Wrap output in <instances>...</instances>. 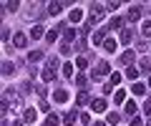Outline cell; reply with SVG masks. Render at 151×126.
I'll list each match as a JSON object with an SVG mask.
<instances>
[{"label":"cell","instance_id":"obj_1","mask_svg":"<svg viewBox=\"0 0 151 126\" xmlns=\"http://www.w3.org/2000/svg\"><path fill=\"white\" fill-rule=\"evenodd\" d=\"M3 104H5L8 111H13V114H18V111L23 109L20 96L15 93V88H3ZM23 111H25V109H23Z\"/></svg>","mask_w":151,"mask_h":126},{"label":"cell","instance_id":"obj_2","mask_svg":"<svg viewBox=\"0 0 151 126\" xmlns=\"http://www.w3.org/2000/svg\"><path fill=\"white\" fill-rule=\"evenodd\" d=\"M108 73H111V66H108L106 60H98V63H96V71L91 73V78L96 81V78H101V76H108Z\"/></svg>","mask_w":151,"mask_h":126},{"label":"cell","instance_id":"obj_3","mask_svg":"<svg viewBox=\"0 0 151 126\" xmlns=\"http://www.w3.org/2000/svg\"><path fill=\"white\" fill-rule=\"evenodd\" d=\"M106 15V5H101V3H91V18L93 20H101V18Z\"/></svg>","mask_w":151,"mask_h":126},{"label":"cell","instance_id":"obj_4","mask_svg":"<svg viewBox=\"0 0 151 126\" xmlns=\"http://www.w3.org/2000/svg\"><path fill=\"white\" fill-rule=\"evenodd\" d=\"M141 15H144V8H141V5H131V10L126 13V20L136 23V20H141Z\"/></svg>","mask_w":151,"mask_h":126},{"label":"cell","instance_id":"obj_5","mask_svg":"<svg viewBox=\"0 0 151 126\" xmlns=\"http://www.w3.org/2000/svg\"><path fill=\"white\" fill-rule=\"evenodd\" d=\"M40 15V5H38V3H30V5H28V10L23 13V18H25V20H33V18H38Z\"/></svg>","mask_w":151,"mask_h":126},{"label":"cell","instance_id":"obj_6","mask_svg":"<svg viewBox=\"0 0 151 126\" xmlns=\"http://www.w3.org/2000/svg\"><path fill=\"white\" fill-rule=\"evenodd\" d=\"M53 101L55 104H65V101H68V91H65V88H55L53 91Z\"/></svg>","mask_w":151,"mask_h":126},{"label":"cell","instance_id":"obj_7","mask_svg":"<svg viewBox=\"0 0 151 126\" xmlns=\"http://www.w3.org/2000/svg\"><path fill=\"white\" fill-rule=\"evenodd\" d=\"M13 45H15V48H25L28 45V35L25 33H15L13 35Z\"/></svg>","mask_w":151,"mask_h":126},{"label":"cell","instance_id":"obj_8","mask_svg":"<svg viewBox=\"0 0 151 126\" xmlns=\"http://www.w3.org/2000/svg\"><path fill=\"white\" fill-rule=\"evenodd\" d=\"M45 35H48V33H45V28H43V25H33V28H30V38H33V40L45 38Z\"/></svg>","mask_w":151,"mask_h":126},{"label":"cell","instance_id":"obj_9","mask_svg":"<svg viewBox=\"0 0 151 126\" xmlns=\"http://www.w3.org/2000/svg\"><path fill=\"white\" fill-rule=\"evenodd\" d=\"M40 78H43L45 83H50V81H55V68H48V66H45L43 71H40Z\"/></svg>","mask_w":151,"mask_h":126},{"label":"cell","instance_id":"obj_10","mask_svg":"<svg viewBox=\"0 0 151 126\" xmlns=\"http://www.w3.org/2000/svg\"><path fill=\"white\" fill-rule=\"evenodd\" d=\"M60 30H65V25H63V23H60L58 28H53V30H48L45 40H48V43H55V38H58V33H60Z\"/></svg>","mask_w":151,"mask_h":126},{"label":"cell","instance_id":"obj_11","mask_svg":"<svg viewBox=\"0 0 151 126\" xmlns=\"http://www.w3.org/2000/svg\"><path fill=\"white\" fill-rule=\"evenodd\" d=\"M91 109L96 111V114H101V111H106V99H93V101H91Z\"/></svg>","mask_w":151,"mask_h":126},{"label":"cell","instance_id":"obj_12","mask_svg":"<svg viewBox=\"0 0 151 126\" xmlns=\"http://www.w3.org/2000/svg\"><path fill=\"white\" fill-rule=\"evenodd\" d=\"M134 58H136V53L134 50H126V53H121V63H124V66H131V63H134Z\"/></svg>","mask_w":151,"mask_h":126},{"label":"cell","instance_id":"obj_13","mask_svg":"<svg viewBox=\"0 0 151 126\" xmlns=\"http://www.w3.org/2000/svg\"><path fill=\"white\" fill-rule=\"evenodd\" d=\"M35 119H38V111H35V109H25V114H23V121H25V124H33Z\"/></svg>","mask_w":151,"mask_h":126},{"label":"cell","instance_id":"obj_14","mask_svg":"<svg viewBox=\"0 0 151 126\" xmlns=\"http://www.w3.org/2000/svg\"><path fill=\"white\" fill-rule=\"evenodd\" d=\"M15 73V63L13 60H3V76H13Z\"/></svg>","mask_w":151,"mask_h":126},{"label":"cell","instance_id":"obj_15","mask_svg":"<svg viewBox=\"0 0 151 126\" xmlns=\"http://www.w3.org/2000/svg\"><path fill=\"white\" fill-rule=\"evenodd\" d=\"M63 5H65V3H48V13H50V15H58V13L60 10H63Z\"/></svg>","mask_w":151,"mask_h":126},{"label":"cell","instance_id":"obj_16","mask_svg":"<svg viewBox=\"0 0 151 126\" xmlns=\"http://www.w3.org/2000/svg\"><path fill=\"white\" fill-rule=\"evenodd\" d=\"M91 40H93L96 45H103V43H106V38H103V30H93V33H91Z\"/></svg>","mask_w":151,"mask_h":126},{"label":"cell","instance_id":"obj_17","mask_svg":"<svg viewBox=\"0 0 151 126\" xmlns=\"http://www.w3.org/2000/svg\"><path fill=\"white\" fill-rule=\"evenodd\" d=\"M121 25H124V20H121L119 15H116V18H111V20H108V30H119Z\"/></svg>","mask_w":151,"mask_h":126},{"label":"cell","instance_id":"obj_18","mask_svg":"<svg viewBox=\"0 0 151 126\" xmlns=\"http://www.w3.org/2000/svg\"><path fill=\"white\" fill-rule=\"evenodd\" d=\"M28 60H30V63H38V60H43V50H30V53H28Z\"/></svg>","mask_w":151,"mask_h":126},{"label":"cell","instance_id":"obj_19","mask_svg":"<svg viewBox=\"0 0 151 126\" xmlns=\"http://www.w3.org/2000/svg\"><path fill=\"white\" fill-rule=\"evenodd\" d=\"M131 93H134V96H144L146 86H144V83H134V86H131Z\"/></svg>","mask_w":151,"mask_h":126},{"label":"cell","instance_id":"obj_20","mask_svg":"<svg viewBox=\"0 0 151 126\" xmlns=\"http://www.w3.org/2000/svg\"><path fill=\"white\" fill-rule=\"evenodd\" d=\"M139 68H141V73H149L151 71V58H141L139 60Z\"/></svg>","mask_w":151,"mask_h":126},{"label":"cell","instance_id":"obj_21","mask_svg":"<svg viewBox=\"0 0 151 126\" xmlns=\"http://www.w3.org/2000/svg\"><path fill=\"white\" fill-rule=\"evenodd\" d=\"M88 101H91V96H88V93L86 91H78V96H76V104H88Z\"/></svg>","mask_w":151,"mask_h":126},{"label":"cell","instance_id":"obj_22","mask_svg":"<svg viewBox=\"0 0 151 126\" xmlns=\"http://www.w3.org/2000/svg\"><path fill=\"white\" fill-rule=\"evenodd\" d=\"M103 50H108V53H116V40H113V38H106V43H103Z\"/></svg>","mask_w":151,"mask_h":126},{"label":"cell","instance_id":"obj_23","mask_svg":"<svg viewBox=\"0 0 151 126\" xmlns=\"http://www.w3.org/2000/svg\"><path fill=\"white\" fill-rule=\"evenodd\" d=\"M141 35H144V38H151V20H144V25H141Z\"/></svg>","mask_w":151,"mask_h":126},{"label":"cell","instance_id":"obj_24","mask_svg":"<svg viewBox=\"0 0 151 126\" xmlns=\"http://www.w3.org/2000/svg\"><path fill=\"white\" fill-rule=\"evenodd\" d=\"M63 124H65V126H73V124H76V111H68V114L63 116Z\"/></svg>","mask_w":151,"mask_h":126},{"label":"cell","instance_id":"obj_25","mask_svg":"<svg viewBox=\"0 0 151 126\" xmlns=\"http://www.w3.org/2000/svg\"><path fill=\"white\" fill-rule=\"evenodd\" d=\"M3 8H5V10H10V13H15L18 8H20V3H18V0H10V3H3Z\"/></svg>","mask_w":151,"mask_h":126},{"label":"cell","instance_id":"obj_26","mask_svg":"<svg viewBox=\"0 0 151 126\" xmlns=\"http://www.w3.org/2000/svg\"><path fill=\"white\" fill-rule=\"evenodd\" d=\"M81 18H83V13L78 10V8H73V10H70V23H81Z\"/></svg>","mask_w":151,"mask_h":126},{"label":"cell","instance_id":"obj_27","mask_svg":"<svg viewBox=\"0 0 151 126\" xmlns=\"http://www.w3.org/2000/svg\"><path fill=\"white\" fill-rule=\"evenodd\" d=\"M121 43H131V40H134V33H131V30H121Z\"/></svg>","mask_w":151,"mask_h":126},{"label":"cell","instance_id":"obj_28","mask_svg":"<svg viewBox=\"0 0 151 126\" xmlns=\"http://www.w3.org/2000/svg\"><path fill=\"white\" fill-rule=\"evenodd\" d=\"M60 124V119L55 114H48V119H45V126H58Z\"/></svg>","mask_w":151,"mask_h":126},{"label":"cell","instance_id":"obj_29","mask_svg":"<svg viewBox=\"0 0 151 126\" xmlns=\"http://www.w3.org/2000/svg\"><path fill=\"white\" fill-rule=\"evenodd\" d=\"M30 91H35V88H33V83H30V81H23V86H20V93L25 96V93H30Z\"/></svg>","mask_w":151,"mask_h":126},{"label":"cell","instance_id":"obj_30","mask_svg":"<svg viewBox=\"0 0 151 126\" xmlns=\"http://www.w3.org/2000/svg\"><path fill=\"white\" fill-rule=\"evenodd\" d=\"M76 35H78V30H73V28H65V43H70Z\"/></svg>","mask_w":151,"mask_h":126},{"label":"cell","instance_id":"obj_31","mask_svg":"<svg viewBox=\"0 0 151 126\" xmlns=\"http://www.w3.org/2000/svg\"><path fill=\"white\" fill-rule=\"evenodd\" d=\"M86 83H88V78L83 76V73H76V86H81V88H83Z\"/></svg>","mask_w":151,"mask_h":126},{"label":"cell","instance_id":"obj_32","mask_svg":"<svg viewBox=\"0 0 151 126\" xmlns=\"http://www.w3.org/2000/svg\"><path fill=\"white\" fill-rule=\"evenodd\" d=\"M119 121H121V114H116V111H111V114H108V124H113V126H116Z\"/></svg>","mask_w":151,"mask_h":126},{"label":"cell","instance_id":"obj_33","mask_svg":"<svg viewBox=\"0 0 151 126\" xmlns=\"http://www.w3.org/2000/svg\"><path fill=\"white\" fill-rule=\"evenodd\" d=\"M136 111H139V109H136V101H126V114H131V116H134Z\"/></svg>","mask_w":151,"mask_h":126},{"label":"cell","instance_id":"obj_34","mask_svg":"<svg viewBox=\"0 0 151 126\" xmlns=\"http://www.w3.org/2000/svg\"><path fill=\"white\" fill-rule=\"evenodd\" d=\"M139 73H141V71H136V66H129V68H126V76L134 78V81H136V76H139Z\"/></svg>","mask_w":151,"mask_h":126},{"label":"cell","instance_id":"obj_35","mask_svg":"<svg viewBox=\"0 0 151 126\" xmlns=\"http://www.w3.org/2000/svg\"><path fill=\"white\" fill-rule=\"evenodd\" d=\"M113 101H116V104H124V101H126V93L124 91H116V93H113Z\"/></svg>","mask_w":151,"mask_h":126},{"label":"cell","instance_id":"obj_36","mask_svg":"<svg viewBox=\"0 0 151 126\" xmlns=\"http://www.w3.org/2000/svg\"><path fill=\"white\" fill-rule=\"evenodd\" d=\"M45 66H48V68H58V58H55V55H50V58L45 60Z\"/></svg>","mask_w":151,"mask_h":126},{"label":"cell","instance_id":"obj_37","mask_svg":"<svg viewBox=\"0 0 151 126\" xmlns=\"http://www.w3.org/2000/svg\"><path fill=\"white\" fill-rule=\"evenodd\" d=\"M76 66H78V68L83 71V68L88 66V58H83V55H81V58H76Z\"/></svg>","mask_w":151,"mask_h":126},{"label":"cell","instance_id":"obj_38","mask_svg":"<svg viewBox=\"0 0 151 126\" xmlns=\"http://www.w3.org/2000/svg\"><path fill=\"white\" fill-rule=\"evenodd\" d=\"M108 83H111V86H119L121 83V73H111V81Z\"/></svg>","mask_w":151,"mask_h":126},{"label":"cell","instance_id":"obj_39","mask_svg":"<svg viewBox=\"0 0 151 126\" xmlns=\"http://www.w3.org/2000/svg\"><path fill=\"white\" fill-rule=\"evenodd\" d=\"M73 71H76V68L70 66V63H65V66H63V76H68V78H70V76H73Z\"/></svg>","mask_w":151,"mask_h":126},{"label":"cell","instance_id":"obj_40","mask_svg":"<svg viewBox=\"0 0 151 126\" xmlns=\"http://www.w3.org/2000/svg\"><path fill=\"white\" fill-rule=\"evenodd\" d=\"M60 53H63V55H70V53H73V50H70V43H63V45H60Z\"/></svg>","mask_w":151,"mask_h":126},{"label":"cell","instance_id":"obj_41","mask_svg":"<svg viewBox=\"0 0 151 126\" xmlns=\"http://www.w3.org/2000/svg\"><path fill=\"white\" fill-rule=\"evenodd\" d=\"M144 114H149V116H151V99H146V101H144Z\"/></svg>","mask_w":151,"mask_h":126},{"label":"cell","instance_id":"obj_42","mask_svg":"<svg viewBox=\"0 0 151 126\" xmlns=\"http://www.w3.org/2000/svg\"><path fill=\"white\" fill-rule=\"evenodd\" d=\"M35 91H38V96H40V99H43L45 93H48V88H45V86H35Z\"/></svg>","mask_w":151,"mask_h":126},{"label":"cell","instance_id":"obj_43","mask_svg":"<svg viewBox=\"0 0 151 126\" xmlns=\"http://www.w3.org/2000/svg\"><path fill=\"white\" fill-rule=\"evenodd\" d=\"M119 5H121L119 0H113V3H108V5H106V8H108V10H119Z\"/></svg>","mask_w":151,"mask_h":126},{"label":"cell","instance_id":"obj_44","mask_svg":"<svg viewBox=\"0 0 151 126\" xmlns=\"http://www.w3.org/2000/svg\"><path fill=\"white\" fill-rule=\"evenodd\" d=\"M0 35H3V40H8V38H10V28H3V33H0Z\"/></svg>","mask_w":151,"mask_h":126},{"label":"cell","instance_id":"obj_45","mask_svg":"<svg viewBox=\"0 0 151 126\" xmlns=\"http://www.w3.org/2000/svg\"><path fill=\"white\" fill-rule=\"evenodd\" d=\"M131 126H144V121H141L139 116H136V119H131Z\"/></svg>","mask_w":151,"mask_h":126},{"label":"cell","instance_id":"obj_46","mask_svg":"<svg viewBox=\"0 0 151 126\" xmlns=\"http://www.w3.org/2000/svg\"><path fill=\"white\" fill-rule=\"evenodd\" d=\"M81 121H83V124L88 126V124H91V116H88V114H81Z\"/></svg>","mask_w":151,"mask_h":126},{"label":"cell","instance_id":"obj_47","mask_svg":"<svg viewBox=\"0 0 151 126\" xmlns=\"http://www.w3.org/2000/svg\"><path fill=\"white\" fill-rule=\"evenodd\" d=\"M103 93H116V91H113V86H111V83H106V86H103Z\"/></svg>","mask_w":151,"mask_h":126},{"label":"cell","instance_id":"obj_48","mask_svg":"<svg viewBox=\"0 0 151 126\" xmlns=\"http://www.w3.org/2000/svg\"><path fill=\"white\" fill-rule=\"evenodd\" d=\"M23 124H25V121H23V119H15V121H13V124H10V126H23Z\"/></svg>","mask_w":151,"mask_h":126},{"label":"cell","instance_id":"obj_49","mask_svg":"<svg viewBox=\"0 0 151 126\" xmlns=\"http://www.w3.org/2000/svg\"><path fill=\"white\" fill-rule=\"evenodd\" d=\"M91 126H106V121H96V124H91Z\"/></svg>","mask_w":151,"mask_h":126},{"label":"cell","instance_id":"obj_50","mask_svg":"<svg viewBox=\"0 0 151 126\" xmlns=\"http://www.w3.org/2000/svg\"><path fill=\"white\" fill-rule=\"evenodd\" d=\"M149 88H151V78H149Z\"/></svg>","mask_w":151,"mask_h":126}]
</instances>
